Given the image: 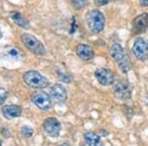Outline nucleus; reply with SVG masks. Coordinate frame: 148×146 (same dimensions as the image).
Listing matches in <instances>:
<instances>
[{
	"label": "nucleus",
	"mask_w": 148,
	"mask_h": 146,
	"mask_svg": "<svg viewBox=\"0 0 148 146\" xmlns=\"http://www.w3.org/2000/svg\"><path fill=\"white\" fill-rule=\"evenodd\" d=\"M95 78L99 82V84L105 87H108V86L113 85L114 83V73L111 69L109 68H97L94 72Z\"/></svg>",
	"instance_id": "9"
},
{
	"label": "nucleus",
	"mask_w": 148,
	"mask_h": 146,
	"mask_svg": "<svg viewBox=\"0 0 148 146\" xmlns=\"http://www.w3.org/2000/svg\"><path fill=\"white\" fill-rule=\"evenodd\" d=\"M9 56L11 57H13V58H17L19 59V57H20V52L18 51V49H12L9 51Z\"/></svg>",
	"instance_id": "20"
},
{
	"label": "nucleus",
	"mask_w": 148,
	"mask_h": 146,
	"mask_svg": "<svg viewBox=\"0 0 148 146\" xmlns=\"http://www.w3.org/2000/svg\"><path fill=\"white\" fill-rule=\"evenodd\" d=\"M84 141L86 142V144L88 145H92V146H96L101 144V136L99 134H97L94 131H88L85 132L84 135Z\"/></svg>",
	"instance_id": "14"
},
{
	"label": "nucleus",
	"mask_w": 148,
	"mask_h": 146,
	"mask_svg": "<svg viewBox=\"0 0 148 146\" xmlns=\"http://www.w3.org/2000/svg\"><path fill=\"white\" fill-rule=\"evenodd\" d=\"M6 97L7 94L3 89H0V106L4 104V102L6 101Z\"/></svg>",
	"instance_id": "21"
},
{
	"label": "nucleus",
	"mask_w": 148,
	"mask_h": 146,
	"mask_svg": "<svg viewBox=\"0 0 148 146\" xmlns=\"http://www.w3.org/2000/svg\"><path fill=\"white\" fill-rule=\"evenodd\" d=\"M51 96L57 103H65L68 98L67 91H66L65 87L61 84H54L52 86L51 90Z\"/></svg>",
	"instance_id": "12"
},
{
	"label": "nucleus",
	"mask_w": 148,
	"mask_h": 146,
	"mask_svg": "<svg viewBox=\"0 0 148 146\" xmlns=\"http://www.w3.org/2000/svg\"><path fill=\"white\" fill-rule=\"evenodd\" d=\"M2 112H3L5 118L12 119L21 116L22 109L19 106H16V105H7V106H4V108L2 109Z\"/></svg>",
	"instance_id": "13"
},
{
	"label": "nucleus",
	"mask_w": 148,
	"mask_h": 146,
	"mask_svg": "<svg viewBox=\"0 0 148 146\" xmlns=\"http://www.w3.org/2000/svg\"><path fill=\"white\" fill-rule=\"evenodd\" d=\"M146 106L148 107V97L146 98Z\"/></svg>",
	"instance_id": "23"
},
{
	"label": "nucleus",
	"mask_w": 148,
	"mask_h": 146,
	"mask_svg": "<svg viewBox=\"0 0 148 146\" xmlns=\"http://www.w3.org/2000/svg\"><path fill=\"white\" fill-rule=\"evenodd\" d=\"M25 84L33 89H45L49 86V80L36 70L27 71L23 76Z\"/></svg>",
	"instance_id": "3"
},
{
	"label": "nucleus",
	"mask_w": 148,
	"mask_h": 146,
	"mask_svg": "<svg viewBox=\"0 0 148 146\" xmlns=\"http://www.w3.org/2000/svg\"><path fill=\"white\" fill-rule=\"evenodd\" d=\"M114 94L116 99L121 101L131 99L132 96V86L127 79H119L114 86Z\"/></svg>",
	"instance_id": "4"
},
{
	"label": "nucleus",
	"mask_w": 148,
	"mask_h": 146,
	"mask_svg": "<svg viewBox=\"0 0 148 146\" xmlns=\"http://www.w3.org/2000/svg\"><path fill=\"white\" fill-rule=\"evenodd\" d=\"M42 128L49 136L56 138L60 134L61 124L56 118H49L42 123Z\"/></svg>",
	"instance_id": "10"
},
{
	"label": "nucleus",
	"mask_w": 148,
	"mask_h": 146,
	"mask_svg": "<svg viewBox=\"0 0 148 146\" xmlns=\"http://www.w3.org/2000/svg\"><path fill=\"white\" fill-rule=\"evenodd\" d=\"M12 20L17 24L18 26H20V27H22V28L27 29L29 28V26H30V23H29V21L27 19H25L20 13H17V12L12 14Z\"/></svg>",
	"instance_id": "15"
},
{
	"label": "nucleus",
	"mask_w": 148,
	"mask_h": 146,
	"mask_svg": "<svg viewBox=\"0 0 148 146\" xmlns=\"http://www.w3.org/2000/svg\"><path fill=\"white\" fill-rule=\"evenodd\" d=\"M56 75L57 77L59 78V80L62 81V82H65V83H71V81H72V79H71L70 76L68 75V74L66 73H63L61 72V71H56Z\"/></svg>",
	"instance_id": "18"
},
{
	"label": "nucleus",
	"mask_w": 148,
	"mask_h": 146,
	"mask_svg": "<svg viewBox=\"0 0 148 146\" xmlns=\"http://www.w3.org/2000/svg\"><path fill=\"white\" fill-rule=\"evenodd\" d=\"M86 23L92 33L100 34L106 26V18L100 10L93 9L86 14Z\"/></svg>",
	"instance_id": "2"
},
{
	"label": "nucleus",
	"mask_w": 148,
	"mask_h": 146,
	"mask_svg": "<svg viewBox=\"0 0 148 146\" xmlns=\"http://www.w3.org/2000/svg\"><path fill=\"white\" fill-rule=\"evenodd\" d=\"M133 56L139 61H145L148 59V40L144 38L138 37L135 39L131 47Z\"/></svg>",
	"instance_id": "7"
},
{
	"label": "nucleus",
	"mask_w": 148,
	"mask_h": 146,
	"mask_svg": "<svg viewBox=\"0 0 148 146\" xmlns=\"http://www.w3.org/2000/svg\"><path fill=\"white\" fill-rule=\"evenodd\" d=\"M139 4L142 7H148V0H139Z\"/></svg>",
	"instance_id": "22"
},
{
	"label": "nucleus",
	"mask_w": 148,
	"mask_h": 146,
	"mask_svg": "<svg viewBox=\"0 0 148 146\" xmlns=\"http://www.w3.org/2000/svg\"><path fill=\"white\" fill-rule=\"evenodd\" d=\"M112 1H113V0H93V2H94V3L99 7L108 5L110 2H112Z\"/></svg>",
	"instance_id": "19"
},
{
	"label": "nucleus",
	"mask_w": 148,
	"mask_h": 146,
	"mask_svg": "<svg viewBox=\"0 0 148 146\" xmlns=\"http://www.w3.org/2000/svg\"><path fill=\"white\" fill-rule=\"evenodd\" d=\"M148 31V13H142L136 16L132 21L131 25V34L138 36L144 34Z\"/></svg>",
	"instance_id": "8"
},
{
	"label": "nucleus",
	"mask_w": 148,
	"mask_h": 146,
	"mask_svg": "<svg viewBox=\"0 0 148 146\" xmlns=\"http://www.w3.org/2000/svg\"><path fill=\"white\" fill-rule=\"evenodd\" d=\"M31 101L42 111H49L52 107L51 98L44 91H36L31 96Z\"/></svg>",
	"instance_id": "6"
},
{
	"label": "nucleus",
	"mask_w": 148,
	"mask_h": 146,
	"mask_svg": "<svg viewBox=\"0 0 148 146\" xmlns=\"http://www.w3.org/2000/svg\"><path fill=\"white\" fill-rule=\"evenodd\" d=\"M70 1L72 6L75 9H77V10L84 9L88 5V0H70Z\"/></svg>",
	"instance_id": "16"
},
{
	"label": "nucleus",
	"mask_w": 148,
	"mask_h": 146,
	"mask_svg": "<svg viewBox=\"0 0 148 146\" xmlns=\"http://www.w3.org/2000/svg\"><path fill=\"white\" fill-rule=\"evenodd\" d=\"M112 58L116 61L118 64L119 68L123 71V73H127L130 70V60L127 53L119 42H114L110 49Z\"/></svg>",
	"instance_id": "1"
},
{
	"label": "nucleus",
	"mask_w": 148,
	"mask_h": 146,
	"mask_svg": "<svg viewBox=\"0 0 148 146\" xmlns=\"http://www.w3.org/2000/svg\"><path fill=\"white\" fill-rule=\"evenodd\" d=\"M21 134H22L23 137L25 138H29L31 137L33 134H34V130H33L32 127H30V126H23L22 128H21Z\"/></svg>",
	"instance_id": "17"
},
{
	"label": "nucleus",
	"mask_w": 148,
	"mask_h": 146,
	"mask_svg": "<svg viewBox=\"0 0 148 146\" xmlns=\"http://www.w3.org/2000/svg\"><path fill=\"white\" fill-rule=\"evenodd\" d=\"M76 54L78 56L80 59H82L83 61H90L94 58L95 52L94 49L91 45H85V44H80L76 47L75 49Z\"/></svg>",
	"instance_id": "11"
},
{
	"label": "nucleus",
	"mask_w": 148,
	"mask_h": 146,
	"mask_svg": "<svg viewBox=\"0 0 148 146\" xmlns=\"http://www.w3.org/2000/svg\"><path fill=\"white\" fill-rule=\"evenodd\" d=\"M21 40H22L24 45L34 53L39 54V56H45L47 53V49L45 45L40 42V40H38L33 35L24 33L21 36Z\"/></svg>",
	"instance_id": "5"
}]
</instances>
